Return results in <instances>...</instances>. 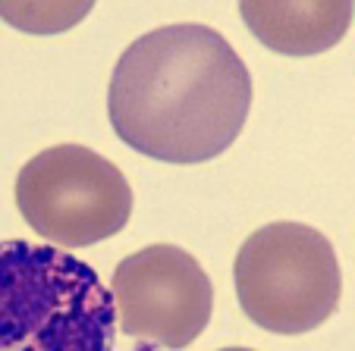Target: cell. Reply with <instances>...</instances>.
<instances>
[{
    "instance_id": "obj_3",
    "label": "cell",
    "mask_w": 355,
    "mask_h": 351,
    "mask_svg": "<svg viewBox=\"0 0 355 351\" xmlns=\"http://www.w3.org/2000/svg\"><path fill=\"white\" fill-rule=\"evenodd\" d=\"M236 298L255 326L280 336H302L340 307L343 273L324 232L305 223H268L236 254Z\"/></svg>"
},
{
    "instance_id": "obj_6",
    "label": "cell",
    "mask_w": 355,
    "mask_h": 351,
    "mask_svg": "<svg viewBox=\"0 0 355 351\" xmlns=\"http://www.w3.org/2000/svg\"><path fill=\"white\" fill-rule=\"evenodd\" d=\"M239 16L264 47L286 57H311L340 44L352 3H239Z\"/></svg>"
},
{
    "instance_id": "obj_5",
    "label": "cell",
    "mask_w": 355,
    "mask_h": 351,
    "mask_svg": "<svg viewBox=\"0 0 355 351\" xmlns=\"http://www.w3.org/2000/svg\"><path fill=\"white\" fill-rule=\"evenodd\" d=\"M116 326L161 348H186L205 332L214 311V285L180 245H145L123 258L110 279Z\"/></svg>"
},
{
    "instance_id": "obj_1",
    "label": "cell",
    "mask_w": 355,
    "mask_h": 351,
    "mask_svg": "<svg viewBox=\"0 0 355 351\" xmlns=\"http://www.w3.org/2000/svg\"><path fill=\"white\" fill-rule=\"evenodd\" d=\"M252 75L217 28L173 22L135 38L110 75L107 116L116 138L164 163H205L248 120Z\"/></svg>"
},
{
    "instance_id": "obj_8",
    "label": "cell",
    "mask_w": 355,
    "mask_h": 351,
    "mask_svg": "<svg viewBox=\"0 0 355 351\" xmlns=\"http://www.w3.org/2000/svg\"><path fill=\"white\" fill-rule=\"evenodd\" d=\"M220 351H255V348H220Z\"/></svg>"
},
{
    "instance_id": "obj_2",
    "label": "cell",
    "mask_w": 355,
    "mask_h": 351,
    "mask_svg": "<svg viewBox=\"0 0 355 351\" xmlns=\"http://www.w3.org/2000/svg\"><path fill=\"white\" fill-rule=\"evenodd\" d=\"M101 276L54 245L0 242V351H114Z\"/></svg>"
},
{
    "instance_id": "obj_7",
    "label": "cell",
    "mask_w": 355,
    "mask_h": 351,
    "mask_svg": "<svg viewBox=\"0 0 355 351\" xmlns=\"http://www.w3.org/2000/svg\"><path fill=\"white\" fill-rule=\"evenodd\" d=\"M92 13V3H0V19L28 35H57Z\"/></svg>"
},
{
    "instance_id": "obj_4",
    "label": "cell",
    "mask_w": 355,
    "mask_h": 351,
    "mask_svg": "<svg viewBox=\"0 0 355 351\" xmlns=\"http://www.w3.org/2000/svg\"><path fill=\"white\" fill-rule=\"evenodd\" d=\"M16 207L28 229L54 248H85L126 229L132 188L104 154L85 145H54L19 170Z\"/></svg>"
}]
</instances>
